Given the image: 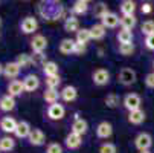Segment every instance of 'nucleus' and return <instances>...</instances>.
Returning <instances> with one entry per match:
<instances>
[{"label":"nucleus","mask_w":154,"mask_h":153,"mask_svg":"<svg viewBox=\"0 0 154 153\" xmlns=\"http://www.w3.org/2000/svg\"><path fill=\"white\" fill-rule=\"evenodd\" d=\"M63 12H64V6L61 2H57V0H45V2L38 3V14L48 21L61 18Z\"/></svg>","instance_id":"1"},{"label":"nucleus","mask_w":154,"mask_h":153,"mask_svg":"<svg viewBox=\"0 0 154 153\" xmlns=\"http://www.w3.org/2000/svg\"><path fill=\"white\" fill-rule=\"evenodd\" d=\"M124 107L127 109L128 112H133V110H139L140 109V104H142V98L139 94H134V92H131V94H127L124 97V101H122Z\"/></svg>","instance_id":"2"},{"label":"nucleus","mask_w":154,"mask_h":153,"mask_svg":"<svg viewBox=\"0 0 154 153\" xmlns=\"http://www.w3.org/2000/svg\"><path fill=\"white\" fill-rule=\"evenodd\" d=\"M37 29H38V21L32 15H28V17H25L23 20L20 21V31L23 32L25 35H31V34L35 35Z\"/></svg>","instance_id":"3"},{"label":"nucleus","mask_w":154,"mask_h":153,"mask_svg":"<svg viewBox=\"0 0 154 153\" xmlns=\"http://www.w3.org/2000/svg\"><path fill=\"white\" fill-rule=\"evenodd\" d=\"M118 78H119V83L122 86H131V84H134L136 83V71L134 69H131V68H122L118 74Z\"/></svg>","instance_id":"4"},{"label":"nucleus","mask_w":154,"mask_h":153,"mask_svg":"<svg viewBox=\"0 0 154 153\" xmlns=\"http://www.w3.org/2000/svg\"><path fill=\"white\" fill-rule=\"evenodd\" d=\"M46 115H48V118H49L51 121H60V120H63L64 115H66V109H64L63 104L55 103V104L48 106V109H46Z\"/></svg>","instance_id":"5"},{"label":"nucleus","mask_w":154,"mask_h":153,"mask_svg":"<svg viewBox=\"0 0 154 153\" xmlns=\"http://www.w3.org/2000/svg\"><path fill=\"white\" fill-rule=\"evenodd\" d=\"M152 145V136L146 132H140L136 138H134V147L139 150V151H145V150H149Z\"/></svg>","instance_id":"6"},{"label":"nucleus","mask_w":154,"mask_h":153,"mask_svg":"<svg viewBox=\"0 0 154 153\" xmlns=\"http://www.w3.org/2000/svg\"><path fill=\"white\" fill-rule=\"evenodd\" d=\"M29 46L32 52H45L48 48V38L43 34H35L29 41Z\"/></svg>","instance_id":"7"},{"label":"nucleus","mask_w":154,"mask_h":153,"mask_svg":"<svg viewBox=\"0 0 154 153\" xmlns=\"http://www.w3.org/2000/svg\"><path fill=\"white\" fill-rule=\"evenodd\" d=\"M92 81L96 86H107L110 83V72L107 69H104V68H99V69L93 71Z\"/></svg>","instance_id":"8"},{"label":"nucleus","mask_w":154,"mask_h":153,"mask_svg":"<svg viewBox=\"0 0 154 153\" xmlns=\"http://www.w3.org/2000/svg\"><path fill=\"white\" fill-rule=\"evenodd\" d=\"M72 130L70 132H73V133H78V135H85L87 132H89V124H87V121L82 118V116H79V115H75V118H73V121H72V127H70Z\"/></svg>","instance_id":"9"},{"label":"nucleus","mask_w":154,"mask_h":153,"mask_svg":"<svg viewBox=\"0 0 154 153\" xmlns=\"http://www.w3.org/2000/svg\"><path fill=\"white\" fill-rule=\"evenodd\" d=\"M18 121H15L12 116H2L0 118V130L5 133V135H11L15 132Z\"/></svg>","instance_id":"10"},{"label":"nucleus","mask_w":154,"mask_h":153,"mask_svg":"<svg viewBox=\"0 0 154 153\" xmlns=\"http://www.w3.org/2000/svg\"><path fill=\"white\" fill-rule=\"evenodd\" d=\"M28 141L34 147H41V145H45V142H46V135H45V132H43L41 129H32Z\"/></svg>","instance_id":"11"},{"label":"nucleus","mask_w":154,"mask_h":153,"mask_svg":"<svg viewBox=\"0 0 154 153\" xmlns=\"http://www.w3.org/2000/svg\"><path fill=\"white\" fill-rule=\"evenodd\" d=\"M112 135H113V126L108 121H101L96 126V136L99 139H108Z\"/></svg>","instance_id":"12"},{"label":"nucleus","mask_w":154,"mask_h":153,"mask_svg":"<svg viewBox=\"0 0 154 153\" xmlns=\"http://www.w3.org/2000/svg\"><path fill=\"white\" fill-rule=\"evenodd\" d=\"M20 72H21V68L18 66L15 61H8L5 64V69H3V77L11 80V81H14L20 75Z\"/></svg>","instance_id":"13"},{"label":"nucleus","mask_w":154,"mask_h":153,"mask_svg":"<svg viewBox=\"0 0 154 153\" xmlns=\"http://www.w3.org/2000/svg\"><path fill=\"white\" fill-rule=\"evenodd\" d=\"M6 91H8V95H11V97H14V98L21 97V95L26 92V91H25V86H23V81H20V80L9 81Z\"/></svg>","instance_id":"14"},{"label":"nucleus","mask_w":154,"mask_h":153,"mask_svg":"<svg viewBox=\"0 0 154 153\" xmlns=\"http://www.w3.org/2000/svg\"><path fill=\"white\" fill-rule=\"evenodd\" d=\"M23 86H25V91L26 92H34L40 87V78L35 74H28L23 77Z\"/></svg>","instance_id":"15"},{"label":"nucleus","mask_w":154,"mask_h":153,"mask_svg":"<svg viewBox=\"0 0 154 153\" xmlns=\"http://www.w3.org/2000/svg\"><path fill=\"white\" fill-rule=\"evenodd\" d=\"M31 132H32L31 124H29L28 121H25V120H21V121H18V124H17V129H15L14 135H15L17 138H20V139H25V138L28 139L29 135H31Z\"/></svg>","instance_id":"16"},{"label":"nucleus","mask_w":154,"mask_h":153,"mask_svg":"<svg viewBox=\"0 0 154 153\" xmlns=\"http://www.w3.org/2000/svg\"><path fill=\"white\" fill-rule=\"evenodd\" d=\"M63 28L66 32L69 34H76L81 28H79V20L75 17V15H69L64 18V23H63Z\"/></svg>","instance_id":"17"},{"label":"nucleus","mask_w":154,"mask_h":153,"mask_svg":"<svg viewBox=\"0 0 154 153\" xmlns=\"http://www.w3.org/2000/svg\"><path fill=\"white\" fill-rule=\"evenodd\" d=\"M60 95H61V100L64 103H73L78 98V91L75 86H64L63 91L60 92Z\"/></svg>","instance_id":"18"},{"label":"nucleus","mask_w":154,"mask_h":153,"mask_svg":"<svg viewBox=\"0 0 154 153\" xmlns=\"http://www.w3.org/2000/svg\"><path fill=\"white\" fill-rule=\"evenodd\" d=\"M64 144H66V147H67L69 150H76V148H79L81 144H82V136L78 135V133L70 132L67 136H66Z\"/></svg>","instance_id":"19"},{"label":"nucleus","mask_w":154,"mask_h":153,"mask_svg":"<svg viewBox=\"0 0 154 153\" xmlns=\"http://www.w3.org/2000/svg\"><path fill=\"white\" fill-rule=\"evenodd\" d=\"M15 106H17V103H15L14 97H11L8 94L0 97V110L2 112H12L15 109Z\"/></svg>","instance_id":"20"},{"label":"nucleus","mask_w":154,"mask_h":153,"mask_svg":"<svg viewBox=\"0 0 154 153\" xmlns=\"http://www.w3.org/2000/svg\"><path fill=\"white\" fill-rule=\"evenodd\" d=\"M75 46H76V41H75L73 38H63V40L60 41L58 51H60L63 55H70V54H73Z\"/></svg>","instance_id":"21"},{"label":"nucleus","mask_w":154,"mask_h":153,"mask_svg":"<svg viewBox=\"0 0 154 153\" xmlns=\"http://www.w3.org/2000/svg\"><path fill=\"white\" fill-rule=\"evenodd\" d=\"M101 23H102L107 29H113V28H116V26L121 23V17H119L116 12H112V11H110V12L101 20Z\"/></svg>","instance_id":"22"},{"label":"nucleus","mask_w":154,"mask_h":153,"mask_svg":"<svg viewBox=\"0 0 154 153\" xmlns=\"http://www.w3.org/2000/svg\"><path fill=\"white\" fill-rule=\"evenodd\" d=\"M90 29V35H92V40H102L104 37H105V34H107V28L101 23H93L92 25V28H89Z\"/></svg>","instance_id":"23"},{"label":"nucleus","mask_w":154,"mask_h":153,"mask_svg":"<svg viewBox=\"0 0 154 153\" xmlns=\"http://www.w3.org/2000/svg\"><path fill=\"white\" fill-rule=\"evenodd\" d=\"M89 9H90V3L85 2V0H76L72 5V12L75 15H84L89 12Z\"/></svg>","instance_id":"24"},{"label":"nucleus","mask_w":154,"mask_h":153,"mask_svg":"<svg viewBox=\"0 0 154 153\" xmlns=\"http://www.w3.org/2000/svg\"><path fill=\"white\" fill-rule=\"evenodd\" d=\"M90 40H92V35H90V29H89V28H81V29L75 34V41L78 43V45L85 46Z\"/></svg>","instance_id":"25"},{"label":"nucleus","mask_w":154,"mask_h":153,"mask_svg":"<svg viewBox=\"0 0 154 153\" xmlns=\"http://www.w3.org/2000/svg\"><path fill=\"white\" fill-rule=\"evenodd\" d=\"M145 121V112L142 109L139 110H133V112H128V123L133 124V126H139Z\"/></svg>","instance_id":"26"},{"label":"nucleus","mask_w":154,"mask_h":153,"mask_svg":"<svg viewBox=\"0 0 154 153\" xmlns=\"http://www.w3.org/2000/svg\"><path fill=\"white\" fill-rule=\"evenodd\" d=\"M121 28L122 29H128L133 31V28L137 25V18L136 15H121Z\"/></svg>","instance_id":"27"},{"label":"nucleus","mask_w":154,"mask_h":153,"mask_svg":"<svg viewBox=\"0 0 154 153\" xmlns=\"http://www.w3.org/2000/svg\"><path fill=\"white\" fill-rule=\"evenodd\" d=\"M118 41H119V45H131L133 43V31H128V29H121L116 35Z\"/></svg>","instance_id":"28"},{"label":"nucleus","mask_w":154,"mask_h":153,"mask_svg":"<svg viewBox=\"0 0 154 153\" xmlns=\"http://www.w3.org/2000/svg\"><path fill=\"white\" fill-rule=\"evenodd\" d=\"M15 147V141L11 135H3L2 138H0V150L2 151H12Z\"/></svg>","instance_id":"29"},{"label":"nucleus","mask_w":154,"mask_h":153,"mask_svg":"<svg viewBox=\"0 0 154 153\" xmlns=\"http://www.w3.org/2000/svg\"><path fill=\"white\" fill-rule=\"evenodd\" d=\"M119 9L122 12V15H134V11H136V2L133 0H124L119 5Z\"/></svg>","instance_id":"30"},{"label":"nucleus","mask_w":154,"mask_h":153,"mask_svg":"<svg viewBox=\"0 0 154 153\" xmlns=\"http://www.w3.org/2000/svg\"><path fill=\"white\" fill-rule=\"evenodd\" d=\"M60 98H61V95H60V92L57 89H46L45 92H43V100H45L49 106L58 103Z\"/></svg>","instance_id":"31"},{"label":"nucleus","mask_w":154,"mask_h":153,"mask_svg":"<svg viewBox=\"0 0 154 153\" xmlns=\"http://www.w3.org/2000/svg\"><path fill=\"white\" fill-rule=\"evenodd\" d=\"M41 71H43V74H45L46 78H49V77H55V75H58L60 66H58L55 61H48L45 66L41 68Z\"/></svg>","instance_id":"32"},{"label":"nucleus","mask_w":154,"mask_h":153,"mask_svg":"<svg viewBox=\"0 0 154 153\" xmlns=\"http://www.w3.org/2000/svg\"><path fill=\"white\" fill-rule=\"evenodd\" d=\"M93 8V15L96 17V18H99V20H102L110 11H108V6L104 3V2H98V3H95V6H92Z\"/></svg>","instance_id":"33"},{"label":"nucleus","mask_w":154,"mask_h":153,"mask_svg":"<svg viewBox=\"0 0 154 153\" xmlns=\"http://www.w3.org/2000/svg\"><path fill=\"white\" fill-rule=\"evenodd\" d=\"M31 60H32V64H34V66H38V68H43V66H45V64L48 63L45 52H32Z\"/></svg>","instance_id":"34"},{"label":"nucleus","mask_w":154,"mask_h":153,"mask_svg":"<svg viewBox=\"0 0 154 153\" xmlns=\"http://www.w3.org/2000/svg\"><path fill=\"white\" fill-rule=\"evenodd\" d=\"M14 61L18 64L21 69H26L28 66H31V64H32V60H31V55L29 54H18Z\"/></svg>","instance_id":"35"},{"label":"nucleus","mask_w":154,"mask_h":153,"mask_svg":"<svg viewBox=\"0 0 154 153\" xmlns=\"http://www.w3.org/2000/svg\"><path fill=\"white\" fill-rule=\"evenodd\" d=\"M105 106L107 107H110V109H115V107H118L119 106V101H121V98H119V95L118 94H115V92H112V94H108L107 97H105Z\"/></svg>","instance_id":"36"},{"label":"nucleus","mask_w":154,"mask_h":153,"mask_svg":"<svg viewBox=\"0 0 154 153\" xmlns=\"http://www.w3.org/2000/svg\"><path fill=\"white\" fill-rule=\"evenodd\" d=\"M140 32L145 37L154 34V20H145L143 23H142V26H140Z\"/></svg>","instance_id":"37"},{"label":"nucleus","mask_w":154,"mask_h":153,"mask_svg":"<svg viewBox=\"0 0 154 153\" xmlns=\"http://www.w3.org/2000/svg\"><path fill=\"white\" fill-rule=\"evenodd\" d=\"M46 83V89H57V87L61 84V77L60 75H55V77H49L45 80Z\"/></svg>","instance_id":"38"},{"label":"nucleus","mask_w":154,"mask_h":153,"mask_svg":"<svg viewBox=\"0 0 154 153\" xmlns=\"http://www.w3.org/2000/svg\"><path fill=\"white\" fill-rule=\"evenodd\" d=\"M119 54L124 57H131L134 54V45H119Z\"/></svg>","instance_id":"39"},{"label":"nucleus","mask_w":154,"mask_h":153,"mask_svg":"<svg viewBox=\"0 0 154 153\" xmlns=\"http://www.w3.org/2000/svg\"><path fill=\"white\" fill-rule=\"evenodd\" d=\"M99 153H118V147L113 142H104L99 147Z\"/></svg>","instance_id":"40"},{"label":"nucleus","mask_w":154,"mask_h":153,"mask_svg":"<svg viewBox=\"0 0 154 153\" xmlns=\"http://www.w3.org/2000/svg\"><path fill=\"white\" fill-rule=\"evenodd\" d=\"M46 153H63V145L60 142H49L46 147Z\"/></svg>","instance_id":"41"},{"label":"nucleus","mask_w":154,"mask_h":153,"mask_svg":"<svg viewBox=\"0 0 154 153\" xmlns=\"http://www.w3.org/2000/svg\"><path fill=\"white\" fill-rule=\"evenodd\" d=\"M145 86L148 87V89H154V72H149L145 75Z\"/></svg>","instance_id":"42"},{"label":"nucleus","mask_w":154,"mask_h":153,"mask_svg":"<svg viewBox=\"0 0 154 153\" xmlns=\"http://www.w3.org/2000/svg\"><path fill=\"white\" fill-rule=\"evenodd\" d=\"M145 46H146V49L154 51V34H151V35L145 37Z\"/></svg>","instance_id":"43"},{"label":"nucleus","mask_w":154,"mask_h":153,"mask_svg":"<svg viewBox=\"0 0 154 153\" xmlns=\"http://www.w3.org/2000/svg\"><path fill=\"white\" fill-rule=\"evenodd\" d=\"M84 54H85V46H82V45H78V43H76L75 51H73V55H84Z\"/></svg>","instance_id":"44"},{"label":"nucleus","mask_w":154,"mask_h":153,"mask_svg":"<svg viewBox=\"0 0 154 153\" xmlns=\"http://www.w3.org/2000/svg\"><path fill=\"white\" fill-rule=\"evenodd\" d=\"M140 11H142V14H149V12L152 11V6H151L149 3H143L142 8H140Z\"/></svg>","instance_id":"45"},{"label":"nucleus","mask_w":154,"mask_h":153,"mask_svg":"<svg viewBox=\"0 0 154 153\" xmlns=\"http://www.w3.org/2000/svg\"><path fill=\"white\" fill-rule=\"evenodd\" d=\"M3 69H5V64L0 63V75H3Z\"/></svg>","instance_id":"46"},{"label":"nucleus","mask_w":154,"mask_h":153,"mask_svg":"<svg viewBox=\"0 0 154 153\" xmlns=\"http://www.w3.org/2000/svg\"><path fill=\"white\" fill-rule=\"evenodd\" d=\"M139 153H151L149 150H145V151H139Z\"/></svg>","instance_id":"47"},{"label":"nucleus","mask_w":154,"mask_h":153,"mask_svg":"<svg viewBox=\"0 0 154 153\" xmlns=\"http://www.w3.org/2000/svg\"><path fill=\"white\" fill-rule=\"evenodd\" d=\"M0 25H2V18H0Z\"/></svg>","instance_id":"48"},{"label":"nucleus","mask_w":154,"mask_h":153,"mask_svg":"<svg viewBox=\"0 0 154 153\" xmlns=\"http://www.w3.org/2000/svg\"><path fill=\"white\" fill-rule=\"evenodd\" d=\"M152 68H154V61H152Z\"/></svg>","instance_id":"49"},{"label":"nucleus","mask_w":154,"mask_h":153,"mask_svg":"<svg viewBox=\"0 0 154 153\" xmlns=\"http://www.w3.org/2000/svg\"><path fill=\"white\" fill-rule=\"evenodd\" d=\"M0 151H2V150H0Z\"/></svg>","instance_id":"50"}]
</instances>
